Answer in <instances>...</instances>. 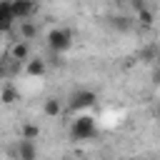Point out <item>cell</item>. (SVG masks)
I'll list each match as a JSON object with an SVG mask.
<instances>
[{
	"label": "cell",
	"mask_w": 160,
	"mask_h": 160,
	"mask_svg": "<svg viewBox=\"0 0 160 160\" xmlns=\"http://www.w3.org/2000/svg\"><path fill=\"white\" fill-rule=\"evenodd\" d=\"M42 112H45V118H60V115H62V102H60V98H55V95L45 98Z\"/></svg>",
	"instance_id": "8"
},
{
	"label": "cell",
	"mask_w": 160,
	"mask_h": 160,
	"mask_svg": "<svg viewBox=\"0 0 160 160\" xmlns=\"http://www.w3.org/2000/svg\"><path fill=\"white\" fill-rule=\"evenodd\" d=\"M20 138H22V140H38V138H40V125H35V122H22V125H20Z\"/></svg>",
	"instance_id": "13"
},
{
	"label": "cell",
	"mask_w": 160,
	"mask_h": 160,
	"mask_svg": "<svg viewBox=\"0 0 160 160\" xmlns=\"http://www.w3.org/2000/svg\"><path fill=\"white\" fill-rule=\"evenodd\" d=\"M128 2H130V8H132L135 12H138L140 8H145V0H128Z\"/></svg>",
	"instance_id": "16"
},
{
	"label": "cell",
	"mask_w": 160,
	"mask_h": 160,
	"mask_svg": "<svg viewBox=\"0 0 160 160\" xmlns=\"http://www.w3.org/2000/svg\"><path fill=\"white\" fill-rule=\"evenodd\" d=\"M2 75H8V70H5V60H0V78Z\"/></svg>",
	"instance_id": "17"
},
{
	"label": "cell",
	"mask_w": 160,
	"mask_h": 160,
	"mask_svg": "<svg viewBox=\"0 0 160 160\" xmlns=\"http://www.w3.org/2000/svg\"><path fill=\"white\" fill-rule=\"evenodd\" d=\"M18 22H20V25H18V38H22V40H28V42L38 38V32H40V30H38V25H35L30 18L18 20Z\"/></svg>",
	"instance_id": "7"
},
{
	"label": "cell",
	"mask_w": 160,
	"mask_h": 160,
	"mask_svg": "<svg viewBox=\"0 0 160 160\" xmlns=\"http://www.w3.org/2000/svg\"><path fill=\"white\" fill-rule=\"evenodd\" d=\"M18 158L20 160H35L38 158V148H35V140H22L18 142Z\"/></svg>",
	"instance_id": "9"
},
{
	"label": "cell",
	"mask_w": 160,
	"mask_h": 160,
	"mask_svg": "<svg viewBox=\"0 0 160 160\" xmlns=\"http://www.w3.org/2000/svg\"><path fill=\"white\" fill-rule=\"evenodd\" d=\"M28 58H30V42L28 40L18 38V40H12L8 45V60L10 62H25Z\"/></svg>",
	"instance_id": "4"
},
{
	"label": "cell",
	"mask_w": 160,
	"mask_h": 160,
	"mask_svg": "<svg viewBox=\"0 0 160 160\" xmlns=\"http://www.w3.org/2000/svg\"><path fill=\"white\" fill-rule=\"evenodd\" d=\"M155 55H158V48H155V45H148V48H142V50H140V60L152 62V60H155Z\"/></svg>",
	"instance_id": "15"
},
{
	"label": "cell",
	"mask_w": 160,
	"mask_h": 160,
	"mask_svg": "<svg viewBox=\"0 0 160 160\" xmlns=\"http://www.w3.org/2000/svg\"><path fill=\"white\" fill-rule=\"evenodd\" d=\"M70 135H72V140H92L98 135V125H95V120L90 115H80V118L72 120Z\"/></svg>",
	"instance_id": "2"
},
{
	"label": "cell",
	"mask_w": 160,
	"mask_h": 160,
	"mask_svg": "<svg viewBox=\"0 0 160 160\" xmlns=\"http://www.w3.org/2000/svg\"><path fill=\"white\" fill-rule=\"evenodd\" d=\"M152 62H155V68H158V72H160V50H158V55H155V60H152Z\"/></svg>",
	"instance_id": "18"
},
{
	"label": "cell",
	"mask_w": 160,
	"mask_h": 160,
	"mask_svg": "<svg viewBox=\"0 0 160 160\" xmlns=\"http://www.w3.org/2000/svg\"><path fill=\"white\" fill-rule=\"evenodd\" d=\"M135 22H138L140 28H152V25H155V12L145 5V8H140V10L135 12Z\"/></svg>",
	"instance_id": "11"
},
{
	"label": "cell",
	"mask_w": 160,
	"mask_h": 160,
	"mask_svg": "<svg viewBox=\"0 0 160 160\" xmlns=\"http://www.w3.org/2000/svg\"><path fill=\"white\" fill-rule=\"evenodd\" d=\"M20 100V92L15 90V85H2V90H0V102L2 105H15Z\"/></svg>",
	"instance_id": "12"
},
{
	"label": "cell",
	"mask_w": 160,
	"mask_h": 160,
	"mask_svg": "<svg viewBox=\"0 0 160 160\" xmlns=\"http://www.w3.org/2000/svg\"><path fill=\"white\" fill-rule=\"evenodd\" d=\"M112 28H115V30L128 32V30L132 28V20H128V18H112Z\"/></svg>",
	"instance_id": "14"
},
{
	"label": "cell",
	"mask_w": 160,
	"mask_h": 160,
	"mask_svg": "<svg viewBox=\"0 0 160 160\" xmlns=\"http://www.w3.org/2000/svg\"><path fill=\"white\" fill-rule=\"evenodd\" d=\"M158 82H160V72H158Z\"/></svg>",
	"instance_id": "20"
},
{
	"label": "cell",
	"mask_w": 160,
	"mask_h": 160,
	"mask_svg": "<svg viewBox=\"0 0 160 160\" xmlns=\"http://www.w3.org/2000/svg\"><path fill=\"white\" fill-rule=\"evenodd\" d=\"M8 2H10V10H12L15 22L18 20H25V18H32L35 10H38V5L32 0H8Z\"/></svg>",
	"instance_id": "5"
},
{
	"label": "cell",
	"mask_w": 160,
	"mask_h": 160,
	"mask_svg": "<svg viewBox=\"0 0 160 160\" xmlns=\"http://www.w3.org/2000/svg\"><path fill=\"white\" fill-rule=\"evenodd\" d=\"M98 102V92L95 90H75L72 92V98H70V108L72 110H88V108H92Z\"/></svg>",
	"instance_id": "3"
},
{
	"label": "cell",
	"mask_w": 160,
	"mask_h": 160,
	"mask_svg": "<svg viewBox=\"0 0 160 160\" xmlns=\"http://www.w3.org/2000/svg\"><path fill=\"white\" fill-rule=\"evenodd\" d=\"M15 18H12V10H10V2H0V32H8L12 28Z\"/></svg>",
	"instance_id": "10"
},
{
	"label": "cell",
	"mask_w": 160,
	"mask_h": 160,
	"mask_svg": "<svg viewBox=\"0 0 160 160\" xmlns=\"http://www.w3.org/2000/svg\"><path fill=\"white\" fill-rule=\"evenodd\" d=\"M45 40H48V48H50L52 55H62V52L72 45V32H70L68 28H52Z\"/></svg>",
	"instance_id": "1"
},
{
	"label": "cell",
	"mask_w": 160,
	"mask_h": 160,
	"mask_svg": "<svg viewBox=\"0 0 160 160\" xmlns=\"http://www.w3.org/2000/svg\"><path fill=\"white\" fill-rule=\"evenodd\" d=\"M118 2H128V0H118Z\"/></svg>",
	"instance_id": "19"
},
{
	"label": "cell",
	"mask_w": 160,
	"mask_h": 160,
	"mask_svg": "<svg viewBox=\"0 0 160 160\" xmlns=\"http://www.w3.org/2000/svg\"><path fill=\"white\" fill-rule=\"evenodd\" d=\"M22 72L28 75V78H42L45 72H48V62L42 60V58H28L25 62H22Z\"/></svg>",
	"instance_id": "6"
},
{
	"label": "cell",
	"mask_w": 160,
	"mask_h": 160,
	"mask_svg": "<svg viewBox=\"0 0 160 160\" xmlns=\"http://www.w3.org/2000/svg\"><path fill=\"white\" fill-rule=\"evenodd\" d=\"M158 115H160V110H158Z\"/></svg>",
	"instance_id": "21"
}]
</instances>
